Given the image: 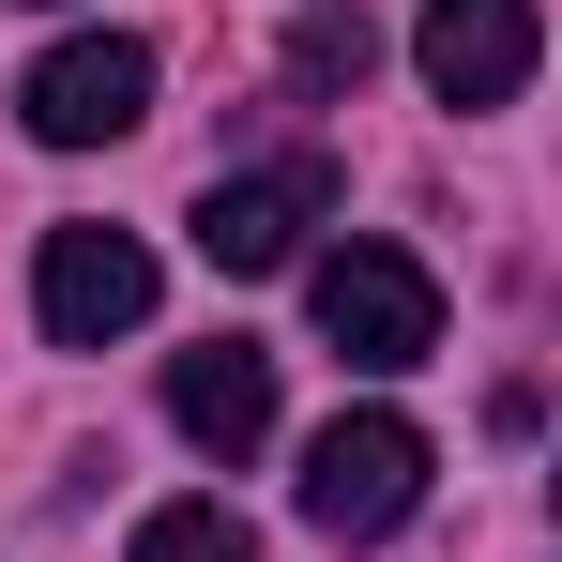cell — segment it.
Segmentation results:
<instances>
[{
  "instance_id": "obj_1",
  "label": "cell",
  "mask_w": 562,
  "mask_h": 562,
  "mask_svg": "<svg viewBox=\"0 0 562 562\" xmlns=\"http://www.w3.org/2000/svg\"><path fill=\"white\" fill-rule=\"evenodd\" d=\"M304 304H319L335 366H366V380H395V366L441 350V274H426L411 244H335V259L304 274Z\"/></svg>"
},
{
  "instance_id": "obj_2",
  "label": "cell",
  "mask_w": 562,
  "mask_h": 562,
  "mask_svg": "<svg viewBox=\"0 0 562 562\" xmlns=\"http://www.w3.org/2000/svg\"><path fill=\"white\" fill-rule=\"evenodd\" d=\"M411 502H426V426H411V411H335V426L304 441V532L380 548Z\"/></svg>"
},
{
  "instance_id": "obj_3",
  "label": "cell",
  "mask_w": 562,
  "mask_h": 562,
  "mask_svg": "<svg viewBox=\"0 0 562 562\" xmlns=\"http://www.w3.org/2000/svg\"><path fill=\"white\" fill-rule=\"evenodd\" d=\"M15 122H31L46 153H106V137H137V122H153V46H137V31H77V46H46V61L15 77Z\"/></svg>"
},
{
  "instance_id": "obj_4",
  "label": "cell",
  "mask_w": 562,
  "mask_h": 562,
  "mask_svg": "<svg viewBox=\"0 0 562 562\" xmlns=\"http://www.w3.org/2000/svg\"><path fill=\"white\" fill-rule=\"evenodd\" d=\"M319 213H335V153H274V168H213V198H198V259H213V274H289Z\"/></svg>"
},
{
  "instance_id": "obj_5",
  "label": "cell",
  "mask_w": 562,
  "mask_h": 562,
  "mask_svg": "<svg viewBox=\"0 0 562 562\" xmlns=\"http://www.w3.org/2000/svg\"><path fill=\"white\" fill-rule=\"evenodd\" d=\"M153 244L137 228H46V259H31V319H46V350H106V335H137L153 319Z\"/></svg>"
},
{
  "instance_id": "obj_6",
  "label": "cell",
  "mask_w": 562,
  "mask_h": 562,
  "mask_svg": "<svg viewBox=\"0 0 562 562\" xmlns=\"http://www.w3.org/2000/svg\"><path fill=\"white\" fill-rule=\"evenodd\" d=\"M411 61H426V92H441V106H517V92H532V61H548V15H532V0H426Z\"/></svg>"
},
{
  "instance_id": "obj_7",
  "label": "cell",
  "mask_w": 562,
  "mask_h": 562,
  "mask_svg": "<svg viewBox=\"0 0 562 562\" xmlns=\"http://www.w3.org/2000/svg\"><path fill=\"white\" fill-rule=\"evenodd\" d=\"M168 426H183L198 457H259V441H274V350H244V335H213V350H183V366H168Z\"/></svg>"
},
{
  "instance_id": "obj_8",
  "label": "cell",
  "mask_w": 562,
  "mask_h": 562,
  "mask_svg": "<svg viewBox=\"0 0 562 562\" xmlns=\"http://www.w3.org/2000/svg\"><path fill=\"white\" fill-rule=\"evenodd\" d=\"M274 61H289V92H304V106H335V92H366V77H380V15H366V0H319V15H289Z\"/></svg>"
},
{
  "instance_id": "obj_9",
  "label": "cell",
  "mask_w": 562,
  "mask_h": 562,
  "mask_svg": "<svg viewBox=\"0 0 562 562\" xmlns=\"http://www.w3.org/2000/svg\"><path fill=\"white\" fill-rule=\"evenodd\" d=\"M122 562H259V532H244L228 502H153V517H137V548H122Z\"/></svg>"
}]
</instances>
